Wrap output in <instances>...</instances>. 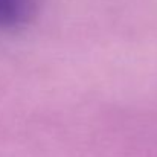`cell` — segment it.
Masks as SVG:
<instances>
[{"label": "cell", "mask_w": 157, "mask_h": 157, "mask_svg": "<svg viewBox=\"0 0 157 157\" xmlns=\"http://www.w3.org/2000/svg\"><path fill=\"white\" fill-rule=\"evenodd\" d=\"M35 0H0V29H12L29 21Z\"/></svg>", "instance_id": "6da1fadb"}]
</instances>
